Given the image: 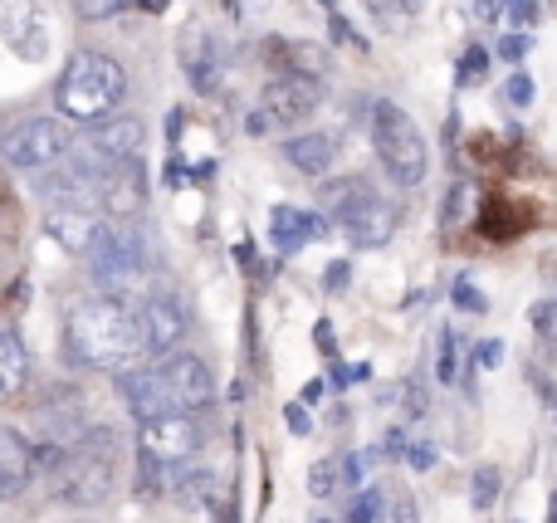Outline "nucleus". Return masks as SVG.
I'll list each match as a JSON object with an SVG mask.
<instances>
[{
    "instance_id": "obj_44",
    "label": "nucleus",
    "mask_w": 557,
    "mask_h": 523,
    "mask_svg": "<svg viewBox=\"0 0 557 523\" xmlns=\"http://www.w3.org/2000/svg\"><path fill=\"white\" fill-rule=\"evenodd\" d=\"M548 523H557V489H553V499H548Z\"/></svg>"
},
{
    "instance_id": "obj_37",
    "label": "nucleus",
    "mask_w": 557,
    "mask_h": 523,
    "mask_svg": "<svg viewBox=\"0 0 557 523\" xmlns=\"http://www.w3.org/2000/svg\"><path fill=\"white\" fill-rule=\"evenodd\" d=\"M499 10H504V20H509V25L533 20V0H499Z\"/></svg>"
},
{
    "instance_id": "obj_29",
    "label": "nucleus",
    "mask_w": 557,
    "mask_h": 523,
    "mask_svg": "<svg viewBox=\"0 0 557 523\" xmlns=\"http://www.w3.org/2000/svg\"><path fill=\"white\" fill-rule=\"evenodd\" d=\"M127 5H133V0H74V10L84 20H113L117 10H127Z\"/></svg>"
},
{
    "instance_id": "obj_40",
    "label": "nucleus",
    "mask_w": 557,
    "mask_h": 523,
    "mask_svg": "<svg viewBox=\"0 0 557 523\" xmlns=\"http://www.w3.org/2000/svg\"><path fill=\"white\" fill-rule=\"evenodd\" d=\"M245 133H250V137H264V133H270V113H264V108H260V113H250Z\"/></svg>"
},
{
    "instance_id": "obj_23",
    "label": "nucleus",
    "mask_w": 557,
    "mask_h": 523,
    "mask_svg": "<svg viewBox=\"0 0 557 523\" xmlns=\"http://www.w3.org/2000/svg\"><path fill=\"white\" fill-rule=\"evenodd\" d=\"M499 485H504V475H499V465H480L474 470V480H470V505L480 509H494V499H499Z\"/></svg>"
},
{
    "instance_id": "obj_32",
    "label": "nucleus",
    "mask_w": 557,
    "mask_h": 523,
    "mask_svg": "<svg viewBox=\"0 0 557 523\" xmlns=\"http://www.w3.org/2000/svg\"><path fill=\"white\" fill-rule=\"evenodd\" d=\"M470 362H480V368H499V362H504V343H499V338H484V343H474Z\"/></svg>"
},
{
    "instance_id": "obj_18",
    "label": "nucleus",
    "mask_w": 557,
    "mask_h": 523,
    "mask_svg": "<svg viewBox=\"0 0 557 523\" xmlns=\"http://www.w3.org/2000/svg\"><path fill=\"white\" fill-rule=\"evenodd\" d=\"M45 231L64 245L69 254H84L88 240H94L98 221L88 211H69V206H45Z\"/></svg>"
},
{
    "instance_id": "obj_9",
    "label": "nucleus",
    "mask_w": 557,
    "mask_h": 523,
    "mask_svg": "<svg viewBox=\"0 0 557 523\" xmlns=\"http://www.w3.org/2000/svg\"><path fill=\"white\" fill-rule=\"evenodd\" d=\"M137 333H143V352H152V358H172L176 343L191 333V309H186L172 289H162L143 303V313H137Z\"/></svg>"
},
{
    "instance_id": "obj_22",
    "label": "nucleus",
    "mask_w": 557,
    "mask_h": 523,
    "mask_svg": "<svg viewBox=\"0 0 557 523\" xmlns=\"http://www.w3.org/2000/svg\"><path fill=\"white\" fill-rule=\"evenodd\" d=\"M215 475L211 470H186V475H172V495H182L186 505H211L215 499Z\"/></svg>"
},
{
    "instance_id": "obj_33",
    "label": "nucleus",
    "mask_w": 557,
    "mask_h": 523,
    "mask_svg": "<svg viewBox=\"0 0 557 523\" xmlns=\"http://www.w3.org/2000/svg\"><path fill=\"white\" fill-rule=\"evenodd\" d=\"M435 372H441V382H455V333L450 328L441 333V362H435Z\"/></svg>"
},
{
    "instance_id": "obj_24",
    "label": "nucleus",
    "mask_w": 557,
    "mask_h": 523,
    "mask_svg": "<svg viewBox=\"0 0 557 523\" xmlns=\"http://www.w3.org/2000/svg\"><path fill=\"white\" fill-rule=\"evenodd\" d=\"M382 460V450H352V456L343 460V485H352L357 495H362L367 485H372V465Z\"/></svg>"
},
{
    "instance_id": "obj_42",
    "label": "nucleus",
    "mask_w": 557,
    "mask_h": 523,
    "mask_svg": "<svg viewBox=\"0 0 557 523\" xmlns=\"http://www.w3.org/2000/svg\"><path fill=\"white\" fill-rule=\"evenodd\" d=\"M343 284H347V264H343V260H337V264H327V289L337 294V289H343Z\"/></svg>"
},
{
    "instance_id": "obj_7",
    "label": "nucleus",
    "mask_w": 557,
    "mask_h": 523,
    "mask_svg": "<svg viewBox=\"0 0 557 523\" xmlns=\"http://www.w3.org/2000/svg\"><path fill=\"white\" fill-rule=\"evenodd\" d=\"M84 264L94 270L98 284H127L143 274L147 254H143V240H137L127 225H113V221H98L94 240L84 250Z\"/></svg>"
},
{
    "instance_id": "obj_15",
    "label": "nucleus",
    "mask_w": 557,
    "mask_h": 523,
    "mask_svg": "<svg viewBox=\"0 0 557 523\" xmlns=\"http://www.w3.org/2000/svg\"><path fill=\"white\" fill-rule=\"evenodd\" d=\"M35 446H29L20 431H0V499H20L35 480Z\"/></svg>"
},
{
    "instance_id": "obj_14",
    "label": "nucleus",
    "mask_w": 557,
    "mask_h": 523,
    "mask_svg": "<svg viewBox=\"0 0 557 523\" xmlns=\"http://www.w3.org/2000/svg\"><path fill=\"white\" fill-rule=\"evenodd\" d=\"M182 69H186V78H191L196 94H215V88H221V78H225L221 45H215L211 35L186 29V35H182Z\"/></svg>"
},
{
    "instance_id": "obj_46",
    "label": "nucleus",
    "mask_w": 557,
    "mask_h": 523,
    "mask_svg": "<svg viewBox=\"0 0 557 523\" xmlns=\"http://www.w3.org/2000/svg\"><path fill=\"white\" fill-rule=\"evenodd\" d=\"M323 5H333V0H323Z\"/></svg>"
},
{
    "instance_id": "obj_3",
    "label": "nucleus",
    "mask_w": 557,
    "mask_h": 523,
    "mask_svg": "<svg viewBox=\"0 0 557 523\" xmlns=\"http://www.w3.org/2000/svg\"><path fill=\"white\" fill-rule=\"evenodd\" d=\"M123 94H127L123 64L98 54V49H78L54 84L59 117H69V123H103V117L117 113Z\"/></svg>"
},
{
    "instance_id": "obj_19",
    "label": "nucleus",
    "mask_w": 557,
    "mask_h": 523,
    "mask_svg": "<svg viewBox=\"0 0 557 523\" xmlns=\"http://www.w3.org/2000/svg\"><path fill=\"white\" fill-rule=\"evenodd\" d=\"M284 162H294L304 176H327L337 162V147L327 133H304V137H288L284 142Z\"/></svg>"
},
{
    "instance_id": "obj_1",
    "label": "nucleus",
    "mask_w": 557,
    "mask_h": 523,
    "mask_svg": "<svg viewBox=\"0 0 557 523\" xmlns=\"http://www.w3.org/2000/svg\"><path fill=\"white\" fill-rule=\"evenodd\" d=\"M69 352L78 368L94 372H123L143 352V333H137V313L113 294L84 299L69 313Z\"/></svg>"
},
{
    "instance_id": "obj_34",
    "label": "nucleus",
    "mask_w": 557,
    "mask_h": 523,
    "mask_svg": "<svg viewBox=\"0 0 557 523\" xmlns=\"http://www.w3.org/2000/svg\"><path fill=\"white\" fill-rule=\"evenodd\" d=\"M406 465H411V470H431L435 465V446H431V440H411V450H406Z\"/></svg>"
},
{
    "instance_id": "obj_21",
    "label": "nucleus",
    "mask_w": 557,
    "mask_h": 523,
    "mask_svg": "<svg viewBox=\"0 0 557 523\" xmlns=\"http://www.w3.org/2000/svg\"><path fill=\"white\" fill-rule=\"evenodd\" d=\"M270 240L278 254H294L308 245V211H298V206H274L270 211Z\"/></svg>"
},
{
    "instance_id": "obj_27",
    "label": "nucleus",
    "mask_w": 557,
    "mask_h": 523,
    "mask_svg": "<svg viewBox=\"0 0 557 523\" xmlns=\"http://www.w3.org/2000/svg\"><path fill=\"white\" fill-rule=\"evenodd\" d=\"M450 299H455V309H460V313H484V309H490V299H484V294L474 289L470 279H455Z\"/></svg>"
},
{
    "instance_id": "obj_30",
    "label": "nucleus",
    "mask_w": 557,
    "mask_h": 523,
    "mask_svg": "<svg viewBox=\"0 0 557 523\" xmlns=\"http://www.w3.org/2000/svg\"><path fill=\"white\" fill-rule=\"evenodd\" d=\"M504 98H509L513 108H529V103H533V78L523 74V69H513L509 84H504Z\"/></svg>"
},
{
    "instance_id": "obj_25",
    "label": "nucleus",
    "mask_w": 557,
    "mask_h": 523,
    "mask_svg": "<svg viewBox=\"0 0 557 523\" xmlns=\"http://www.w3.org/2000/svg\"><path fill=\"white\" fill-rule=\"evenodd\" d=\"M533 333H539L543 352L557 362V299H548V303H539V309H533Z\"/></svg>"
},
{
    "instance_id": "obj_43",
    "label": "nucleus",
    "mask_w": 557,
    "mask_h": 523,
    "mask_svg": "<svg viewBox=\"0 0 557 523\" xmlns=\"http://www.w3.org/2000/svg\"><path fill=\"white\" fill-rule=\"evenodd\" d=\"M133 5H143V10H147V15H162V10H166V5H172V0H133Z\"/></svg>"
},
{
    "instance_id": "obj_13",
    "label": "nucleus",
    "mask_w": 557,
    "mask_h": 523,
    "mask_svg": "<svg viewBox=\"0 0 557 523\" xmlns=\"http://www.w3.org/2000/svg\"><path fill=\"white\" fill-rule=\"evenodd\" d=\"M162 368H166V382H172L176 407L182 411H201V407H211L215 401V377H211V368H206L196 352H172Z\"/></svg>"
},
{
    "instance_id": "obj_38",
    "label": "nucleus",
    "mask_w": 557,
    "mask_h": 523,
    "mask_svg": "<svg viewBox=\"0 0 557 523\" xmlns=\"http://www.w3.org/2000/svg\"><path fill=\"white\" fill-rule=\"evenodd\" d=\"M284 421H288V431H294V436H308V431H313V421H308L304 407H284Z\"/></svg>"
},
{
    "instance_id": "obj_28",
    "label": "nucleus",
    "mask_w": 557,
    "mask_h": 523,
    "mask_svg": "<svg viewBox=\"0 0 557 523\" xmlns=\"http://www.w3.org/2000/svg\"><path fill=\"white\" fill-rule=\"evenodd\" d=\"M376 514H382V495L362 489V495L352 499V509H347V523H376Z\"/></svg>"
},
{
    "instance_id": "obj_20",
    "label": "nucleus",
    "mask_w": 557,
    "mask_h": 523,
    "mask_svg": "<svg viewBox=\"0 0 557 523\" xmlns=\"http://www.w3.org/2000/svg\"><path fill=\"white\" fill-rule=\"evenodd\" d=\"M29 382V352L10 328H0V401H15Z\"/></svg>"
},
{
    "instance_id": "obj_17",
    "label": "nucleus",
    "mask_w": 557,
    "mask_h": 523,
    "mask_svg": "<svg viewBox=\"0 0 557 523\" xmlns=\"http://www.w3.org/2000/svg\"><path fill=\"white\" fill-rule=\"evenodd\" d=\"M147 196V182H143V162H117L113 172L103 176V206L113 215H133Z\"/></svg>"
},
{
    "instance_id": "obj_41",
    "label": "nucleus",
    "mask_w": 557,
    "mask_h": 523,
    "mask_svg": "<svg viewBox=\"0 0 557 523\" xmlns=\"http://www.w3.org/2000/svg\"><path fill=\"white\" fill-rule=\"evenodd\" d=\"M327 397V382H308V387H304V407H318V401H323Z\"/></svg>"
},
{
    "instance_id": "obj_39",
    "label": "nucleus",
    "mask_w": 557,
    "mask_h": 523,
    "mask_svg": "<svg viewBox=\"0 0 557 523\" xmlns=\"http://www.w3.org/2000/svg\"><path fill=\"white\" fill-rule=\"evenodd\" d=\"M474 20H499L504 15V10H499V0H474Z\"/></svg>"
},
{
    "instance_id": "obj_4",
    "label": "nucleus",
    "mask_w": 557,
    "mask_h": 523,
    "mask_svg": "<svg viewBox=\"0 0 557 523\" xmlns=\"http://www.w3.org/2000/svg\"><path fill=\"white\" fill-rule=\"evenodd\" d=\"M372 147L396 186H421L431 172V147H425L421 127L411 123L406 108L386 103V98L372 108Z\"/></svg>"
},
{
    "instance_id": "obj_10",
    "label": "nucleus",
    "mask_w": 557,
    "mask_h": 523,
    "mask_svg": "<svg viewBox=\"0 0 557 523\" xmlns=\"http://www.w3.org/2000/svg\"><path fill=\"white\" fill-rule=\"evenodd\" d=\"M0 35L29 64L49 54V15L39 10V0H0Z\"/></svg>"
},
{
    "instance_id": "obj_12",
    "label": "nucleus",
    "mask_w": 557,
    "mask_h": 523,
    "mask_svg": "<svg viewBox=\"0 0 557 523\" xmlns=\"http://www.w3.org/2000/svg\"><path fill=\"white\" fill-rule=\"evenodd\" d=\"M143 142H147V127L137 123V117H127V113L103 117V123H94L88 127V137H84L88 152H98L108 166L137 162V157H143Z\"/></svg>"
},
{
    "instance_id": "obj_2",
    "label": "nucleus",
    "mask_w": 557,
    "mask_h": 523,
    "mask_svg": "<svg viewBox=\"0 0 557 523\" xmlns=\"http://www.w3.org/2000/svg\"><path fill=\"white\" fill-rule=\"evenodd\" d=\"M117 460H123V446H117L113 431L108 426L84 431L78 440H69V446L59 450V465L49 470L54 495L64 499V505H74V509L103 505V499L113 495V485H117Z\"/></svg>"
},
{
    "instance_id": "obj_16",
    "label": "nucleus",
    "mask_w": 557,
    "mask_h": 523,
    "mask_svg": "<svg viewBox=\"0 0 557 523\" xmlns=\"http://www.w3.org/2000/svg\"><path fill=\"white\" fill-rule=\"evenodd\" d=\"M343 231H347V240L362 245V250H382V245L396 235V206L382 201V196H367L362 211H357Z\"/></svg>"
},
{
    "instance_id": "obj_5",
    "label": "nucleus",
    "mask_w": 557,
    "mask_h": 523,
    "mask_svg": "<svg viewBox=\"0 0 557 523\" xmlns=\"http://www.w3.org/2000/svg\"><path fill=\"white\" fill-rule=\"evenodd\" d=\"M74 147L64 117H20L10 133H0V162L15 172H49Z\"/></svg>"
},
{
    "instance_id": "obj_31",
    "label": "nucleus",
    "mask_w": 557,
    "mask_h": 523,
    "mask_svg": "<svg viewBox=\"0 0 557 523\" xmlns=\"http://www.w3.org/2000/svg\"><path fill=\"white\" fill-rule=\"evenodd\" d=\"M529 49H533V39L523 35V29H513V35H504V39H499V59H504V64H519V59L529 54Z\"/></svg>"
},
{
    "instance_id": "obj_36",
    "label": "nucleus",
    "mask_w": 557,
    "mask_h": 523,
    "mask_svg": "<svg viewBox=\"0 0 557 523\" xmlns=\"http://www.w3.org/2000/svg\"><path fill=\"white\" fill-rule=\"evenodd\" d=\"M406 450H411V436H406L401 426H396V431H386V446H382V456H392V460H406Z\"/></svg>"
},
{
    "instance_id": "obj_45",
    "label": "nucleus",
    "mask_w": 557,
    "mask_h": 523,
    "mask_svg": "<svg viewBox=\"0 0 557 523\" xmlns=\"http://www.w3.org/2000/svg\"><path fill=\"white\" fill-rule=\"evenodd\" d=\"M318 523H333V519H318Z\"/></svg>"
},
{
    "instance_id": "obj_26",
    "label": "nucleus",
    "mask_w": 557,
    "mask_h": 523,
    "mask_svg": "<svg viewBox=\"0 0 557 523\" xmlns=\"http://www.w3.org/2000/svg\"><path fill=\"white\" fill-rule=\"evenodd\" d=\"M333 489H337V465H333V460H318V465L308 470V495H313V499H327Z\"/></svg>"
},
{
    "instance_id": "obj_11",
    "label": "nucleus",
    "mask_w": 557,
    "mask_h": 523,
    "mask_svg": "<svg viewBox=\"0 0 557 523\" xmlns=\"http://www.w3.org/2000/svg\"><path fill=\"white\" fill-rule=\"evenodd\" d=\"M318 103H323L318 74H288V69H278L270 84H264V113L284 117V123H298V117L318 113Z\"/></svg>"
},
{
    "instance_id": "obj_35",
    "label": "nucleus",
    "mask_w": 557,
    "mask_h": 523,
    "mask_svg": "<svg viewBox=\"0 0 557 523\" xmlns=\"http://www.w3.org/2000/svg\"><path fill=\"white\" fill-rule=\"evenodd\" d=\"M484 64H490V54H484V49H470V54L460 59V74H455V78H460V84H470V78L484 74Z\"/></svg>"
},
{
    "instance_id": "obj_6",
    "label": "nucleus",
    "mask_w": 557,
    "mask_h": 523,
    "mask_svg": "<svg viewBox=\"0 0 557 523\" xmlns=\"http://www.w3.org/2000/svg\"><path fill=\"white\" fill-rule=\"evenodd\" d=\"M201 440L206 436L191 411H172V416H162V421H147L143 436H137V450H143L147 475H172V470L191 465Z\"/></svg>"
},
{
    "instance_id": "obj_8",
    "label": "nucleus",
    "mask_w": 557,
    "mask_h": 523,
    "mask_svg": "<svg viewBox=\"0 0 557 523\" xmlns=\"http://www.w3.org/2000/svg\"><path fill=\"white\" fill-rule=\"evenodd\" d=\"M117 397H123L127 416H133L137 426H147V421H162V416H172V411H182V407H176V391H172V382H166L162 362L123 368V372H117Z\"/></svg>"
}]
</instances>
